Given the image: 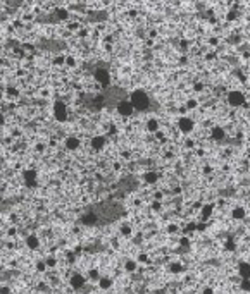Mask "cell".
Wrapping results in <instances>:
<instances>
[{
	"instance_id": "cell-3",
	"label": "cell",
	"mask_w": 250,
	"mask_h": 294,
	"mask_svg": "<svg viewBox=\"0 0 250 294\" xmlns=\"http://www.w3.org/2000/svg\"><path fill=\"white\" fill-rule=\"evenodd\" d=\"M83 282H81V277H74V285H81Z\"/></svg>"
},
{
	"instance_id": "cell-2",
	"label": "cell",
	"mask_w": 250,
	"mask_h": 294,
	"mask_svg": "<svg viewBox=\"0 0 250 294\" xmlns=\"http://www.w3.org/2000/svg\"><path fill=\"white\" fill-rule=\"evenodd\" d=\"M235 217H236V219H243V217H245L243 208H236V210H235Z\"/></svg>"
},
{
	"instance_id": "cell-1",
	"label": "cell",
	"mask_w": 250,
	"mask_h": 294,
	"mask_svg": "<svg viewBox=\"0 0 250 294\" xmlns=\"http://www.w3.org/2000/svg\"><path fill=\"white\" fill-rule=\"evenodd\" d=\"M240 270H241V275L245 277V279H248V277H250V267H248V265H241Z\"/></svg>"
}]
</instances>
